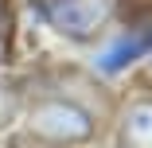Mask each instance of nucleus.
Masks as SVG:
<instances>
[{
  "instance_id": "obj_1",
  "label": "nucleus",
  "mask_w": 152,
  "mask_h": 148,
  "mask_svg": "<svg viewBox=\"0 0 152 148\" xmlns=\"http://www.w3.org/2000/svg\"><path fill=\"white\" fill-rule=\"evenodd\" d=\"M27 133L39 140H58V144H74L94 136V117L74 101H43L27 117Z\"/></svg>"
},
{
  "instance_id": "obj_3",
  "label": "nucleus",
  "mask_w": 152,
  "mask_h": 148,
  "mask_svg": "<svg viewBox=\"0 0 152 148\" xmlns=\"http://www.w3.org/2000/svg\"><path fill=\"white\" fill-rule=\"evenodd\" d=\"M148 51V35H137V31H129V35H117L102 55H98V70H105V74H113V70H121V66H129L133 58H140Z\"/></svg>"
},
{
  "instance_id": "obj_4",
  "label": "nucleus",
  "mask_w": 152,
  "mask_h": 148,
  "mask_svg": "<svg viewBox=\"0 0 152 148\" xmlns=\"http://www.w3.org/2000/svg\"><path fill=\"white\" fill-rule=\"evenodd\" d=\"M121 148H152V101L129 105L121 121Z\"/></svg>"
},
{
  "instance_id": "obj_6",
  "label": "nucleus",
  "mask_w": 152,
  "mask_h": 148,
  "mask_svg": "<svg viewBox=\"0 0 152 148\" xmlns=\"http://www.w3.org/2000/svg\"><path fill=\"white\" fill-rule=\"evenodd\" d=\"M148 51H152V35H148Z\"/></svg>"
},
{
  "instance_id": "obj_2",
  "label": "nucleus",
  "mask_w": 152,
  "mask_h": 148,
  "mask_svg": "<svg viewBox=\"0 0 152 148\" xmlns=\"http://www.w3.org/2000/svg\"><path fill=\"white\" fill-rule=\"evenodd\" d=\"M47 20L70 39H94L109 20V4L105 0H51Z\"/></svg>"
},
{
  "instance_id": "obj_5",
  "label": "nucleus",
  "mask_w": 152,
  "mask_h": 148,
  "mask_svg": "<svg viewBox=\"0 0 152 148\" xmlns=\"http://www.w3.org/2000/svg\"><path fill=\"white\" fill-rule=\"evenodd\" d=\"M12 121V98H8V90H0V125H8Z\"/></svg>"
}]
</instances>
